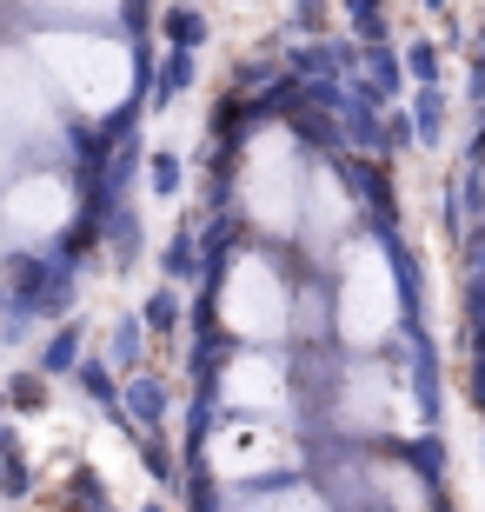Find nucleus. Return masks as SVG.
I'll use <instances>...</instances> for the list:
<instances>
[{"label":"nucleus","mask_w":485,"mask_h":512,"mask_svg":"<svg viewBox=\"0 0 485 512\" xmlns=\"http://www.w3.org/2000/svg\"><path fill=\"white\" fill-rule=\"evenodd\" d=\"M399 313V286H392V266L379 247H359L353 266H346V300H339V326H346V340L373 346L379 333L392 326Z\"/></svg>","instance_id":"obj_2"},{"label":"nucleus","mask_w":485,"mask_h":512,"mask_svg":"<svg viewBox=\"0 0 485 512\" xmlns=\"http://www.w3.org/2000/svg\"><path fill=\"white\" fill-rule=\"evenodd\" d=\"M7 220H14V227H27V233L60 227V220H67V187H60V180H47V173H40V180H20V187L7 193Z\"/></svg>","instance_id":"obj_6"},{"label":"nucleus","mask_w":485,"mask_h":512,"mask_svg":"<svg viewBox=\"0 0 485 512\" xmlns=\"http://www.w3.org/2000/svg\"><path fill=\"white\" fill-rule=\"evenodd\" d=\"M226 393L240 406H280V366L273 360H240L226 373Z\"/></svg>","instance_id":"obj_8"},{"label":"nucleus","mask_w":485,"mask_h":512,"mask_svg":"<svg viewBox=\"0 0 485 512\" xmlns=\"http://www.w3.org/2000/svg\"><path fill=\"white\" fill-rule=\"evenodd\" d=\"M293 200H299L293 147H286V133H266L260 147H253V160H246V207H253L260 227H286Z\"/></svg>","instance_id":"obj_3"},{"label":"nucleus","mask_w":485,"mask_h":512,"mask_svg":"<svg viewBox=\"0 0 485 512\" xmlns=\"http://www.w3.org/2000/svg\"><path fill=\"white\" fill-rule=\"evenodd\" d=\"M0 120L14 133H47V107H40V94H34V74L20 67V60H0Z\"/></svg>","instance_id":"obj_7"},{"label":"nucleus","mask_w":485,"mask_h":512,"mask_svg":"<svg viewBox=\"0 0 485 512\" xmlns=\"http://www.w3.org/2000/svg\"><path fill=\"white\" fill-rule=\"evenodd\" d=\"M226 326L246 333V340H273V333L286 326V293L260 260L233 266V280H226Z\"/></svg>","instance_id":"obj_4"},{"label":"nucleus","mask_w":485,"mask_h":512,"mask_svg":"<svg viewBox=\"0 0 485 512\" xmlns=\"http://www.w3.org/2000/svg\"><path fill=\"white\" fill-rule=\"evenodd\" d=\"M40 60H47V74L67 87V94L87 107V114H107L127 100V54L107 47V40H87V34H54L40 40Z\"/></svg>","instance_id":"obj_1"},{"label":"nucleus","mask_w":485,"mask_h":512,"mask_svg":"<svg viewBox=\"0 0 485 512\" xmlns=\"http://www.w3.org/2000/svg\"><path fill=\"white\" fill-rule=\"evenodd\" d=\"M246 512H326L313 493H266V499H253Z\"/></svg>","instance_id":"obj_9"},{"label":"nucleus","mask_w":485,"mask_h":512,"mask_svg":"<svg viewBox=\"0 0 485 512\" xmlns=\"http://www.w3.org/2000/svg\"><path fill=\"white\" fill-rule=\"evenodd\" d=\"M213 473H226V479H253V473H273L286 459V446L273 433H260V426H233V433H220L213 439Z\"/></svg>","instance_id":"obj_5"}]
</instances>
